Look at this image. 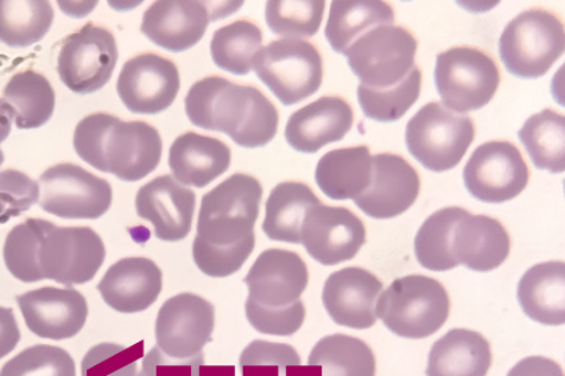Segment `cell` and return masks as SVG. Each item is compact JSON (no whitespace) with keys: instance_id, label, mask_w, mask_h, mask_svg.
<instances>
[{"instance_id":"obj_1","label":"cell","mask_w":565,"mask_h":376,"mask_svg":"<svg viewBox=\"0 0 565 376\" xmlns=\"http://www.w3.org/2000/svg\"><path fill=\"white\" fill-rule=\"evenodd\" d=\"M185 110L194 126L226 133L246 149L270 143L279 122L276 106L257 87L237 85L222 76L194 83L186 95Z\"/></svg>"},{"instance_id":"obj_2","label":"cell","mask_w":565,"mask_h":376,"mask_svg":"<svg viewBox=\"0 0 565 376\" xmlns=\"http://www.w3.org/2000/svg\"><path fill=\"white\" fill-rule=\"evenodd\" d=\"M82 161L124 182H138L158 168L162 158L160 132L141 120L124 122L114 115L92 114L74 132Z\"/></svg>"},{"instance_id":"obj_3","label":"cell","mask_w":565,"mask_h":376,"mask_svg":"<svg viewBox=\"0 0 565 376\" xmlns=\"http://www.w3.org/2000/svg\"><path fill=\"white\" fill-rule=\"evenodd\" d=\"M264 189L256 178L234 174L203 195L196 237L214 247H233L256 239Z\"/></svg>"},{"instance_id":"obj_4","label":"cell","mask_w":565,"mask_h":376,"mask_svg":"<svg viewBox=\"0 0 565 376\" xmlns=\"http://www.w3.org/2000/svg\"><path fill=\"white\" fill-rule=\"evenodd\" d=\"M449 296L434 278L408 276L396 279L377 301L376 314L385 327L406 340L434 335L448 321Z\"/></svg>"},{"instance_id":"obj_5","label":"cell","mask_w":565,"mask_h":376,"mask_svg":"<svg viewBox=\"0 0 565 376\" xmlns=\"http://www.w3.org/2000/svg\"><path fill=\"white\" fill-rule=\"evenodd\" d=\"M564 25L554 12L532 9L508 23L499 41L505 68L522 79H539L564 54Z\"/></svg>"},{"instance_id":"obj_6","label":"cell","mask_w":565,"mask_h":376,"mask_svg":"<svg viewBox=\"0 0 565 376\" xmlns=\"http://www.w3.org/2000/svg\"><path fill=\"white\" fill-rule=\"evenodd\" d=\"M473 120L439 101L425 105L406 125V148L417 162L434 172L452 170L475 140Z\"/></svg>"},{"instance_id":"obj_7","label":"cell","mask_w":565,"mask_h":376,"mask_svg":"<svg viewBox=\"0 0 565 376\" xmlns=\"http://www.w3.org/2000/svg\"><path fill=\"white\" fill-rule=\"evenodd\" d=\"M253 68L285 106L312 97L322 85V56L315 44L301 40L269 43L259 50Z\"/></svg>"},{"instance_id":"obj_8","label":"cell","mask_w":565,"mask_h":376,"mask_svg":"<svg viewBox=\"0 0 565 376\" xmlns=\"http://www.w3.org/2000/svg\"><path fill=\"white\" fill-rule=\"evenodd\" d=\"M416 51L411 31L385 24L366 31L344 55L360 85L383 90L406 79L416 67Z\"/></svg>"},{"instance_id":"obj_9","label":"cell","mask_w":565,"mask_h":376,"mask_svg":"<svg viewBox=\"0 0 565 376\" xmlns=\"http://www.w3.org/2000/svg\"><path fill=\"white\" fill-rule=\"evenodd\" d=\"M435 83L443 104L456 112L486 107L500 85L493 57L475 47H454L437 55Z\"/></svg>"},{"instance_id":"obj_10","label":"cell","mask_w":565,"mask_h":376,"mask_svg":"<svg viewBox=\"0 0 565 376\" xmlns=\"http://www.w3.org/2000/svg\"><path fill=\"white\" fill-rule=\"evenodd\" d=\"M106 258L104 240L90 227H60L44 221L38 248L43 279L72 287L90 282Z\"/></svg>"},{"instance_id":"obj_11","label":"cell","mask_w":565,"mask_h":376,"mask_svg":"<svg viewBox=\"0 0 565 376\" xmlns=\"http://www.w3.org/2000/svg\"><path fill=\"white\" fill-rule=\"evenodd\" d=\"M38 184L43 212L63 219H98L111 207V184L73 163L47 169Z\"/></svg>"},{"instance_id":"obj_12","label":"cell","mask_w":565,"mask_h":376,"mask_svg":"<svg viewBox=\"0 0 565 376\" xmlns=\"http://www.w3.org/2000/svg\"><path fill=\"white\" fill-rule=\"evenodd\" d=\"M117 61L118 47L111 31L87 23L62 42L56 69L68 90L93 94L110 82Z\"/></svg>"},{"instance_id":"obj_13","label":"cell","mask_w":565,"mask_h":376,"mask_svg":"<svg viewBox=\"0 0 565 376\" xmlns=\"http://www.w3.org/2000/svg\"><path fill=\"white\" fill-rule=\"evenodd\" d=\"M469 194L486 203L515 200L530 182V169L515 144L493 140L479 146L466 164Z\"/></svg>"},{"instance_id":"obj_14","label":"cell","mask_w":565,"mask_h":376,"mask_svg":"<svg viewBox=\"0 0 565 376\" xmlns=\"http://www.w3.org/2000/svg\"><path fill=\"white\" fill-rule=\"evenodd\" d=\"M215 326L213 304L192 292H182L163 303L156 321L157 347L175 361L202 353Z\"/></svg>"},{"instance_id":"obj_15","label":"cell","mask_w":565,"mask_h":376,"mask_svg":"<svg viewBox=\"0 0 565 376\" xmlns=\"http://www.w3.org/2000/svg\"><path fill=\"white\" fill-rule=\"evenodd\" d=\"M366 241L364 223L345 207L317 205L301 228V245L317 262L335 266L355 257Z\"/></svg>"},{"instance_id":"obj_16","label":"cell","mask_w":565,"mask_h":376,"mask_svg":"<svg viewBox=\"0 0 565 376\" xmlns=\"http://www.w3.org/2000/svg\"><path fill=\"white\" fill-rule=\"evenodd\" d=\"M180 88V72L175 63L152 53L127 61L117 82V92L124 105L131 112L145 115L168 110Z\"/></svg>"},{"instance_id":"obj_17","label":"cell","mask_w":565,"mask_h":376,"mask_svg":"<svg viewBox=\"0 0 565 376\" xmlns=\"http://www.w3.org/2000/svg\"><path fill=\"white\" fill-rule=\"evenodd\" d=\"M420 189V175L403 157L377 154L372 157L370 186L354 203L373 219H392L415 205Z\"/></svg>"},{"instance_id":"obj_18","label":"cell","mask_w":565,"mask_h":376,"mask_svg":"<svg viewBox=\"0 0 565 376\" xmlns=\"http://www.w3.org/2000/svg\"><path fill=\"white\" fill-rule=\"evenodd\" d=\"M17 302L31 333L43 340H70L81 333L87 321L86 298L72 287H42L17 297Z\"/></svg>"},{"instance_id":"obj_19","label":"cell","mask_w":565,"mask_h":376,"mask_svg":"<svg viewBox=\"0 0 565 376\" xmlns=\"http://www.w3.org/2000/svg\"><path fill=\"white\" fill-rule=\"evenodd\" d=\"M308 282L303 259L282 248H270L259 255L245 278L247 299L268 309H285L300 301Z\"/></svg>"},{"instance_id":"obj_20","label":"cell","mask_w":565,"mask_h":376,"mask_svg":"<svg viewBox=\"0 0 565 376\" xmlns=\"http://www.w3.org/2000/svg\"><path fill=\"white\" fill-rule=\"evenodd\" d=\"M383 282L360 267H345L327 279L322 290L323 308L335 324L366 330L377 322V301Z\"/></svg>"},{"instance_id":"obj_21","label":"cell","mask_w":565,"mask_h":376,"mask_svg":"<svg viewBox=\"0 0 565 376\" xmlns=\"http://www.w3.org/2000/svg\"><path fill=\"white\" fill-rule=\"evenodd\" d=\"M196 197L170 175L156 178L136 197L139 218L154 226L156 237L164 241L185 239L192 232Z\"/></svg>"},{"instance_id":"obj_22","label":"cell","mask_w":565,"mask_h":376,"mask_svg":"<svg viewBox=\"0 0 565 376\" xmlns=\"http://www.w3.org/2000/svg\"><path fill=\"white\" fill-rule=\"evenodd\" d=\"M214 21L206 3L193 0H161L146 10L141 31L152 43L173 53L195 46Z\"/></svg>"},{"instance_id":"obj_23","label":"cell","mask_w":565,"mask_h":376,"mask_svg":"<svg viewBox=\"0 0 565 376\" xmlns=\"http://www.w3.org/2000/svg\"><path fill=\"white\" fill-rule=\"evenodd\" d=\"M353 108L344 98L322 97L300 108L288 120L285 138L291 149L316 154L347 137L353 127Z\"/></svg>"},{"instance_id":"obj_24","label":"cell","mask_w":565,"mask_h":376,"mask_svg":"<svg viewBox=\"0 0 565 376\" xmlns=\"http://www.w3.org/2000/svg\"><path fill=\"white\" fill-rule=\"evenodd\" d=\"M163 286L160 267L148 258H125L114 264L98 284L102 298L120 314H137L157 302Z\"/></svg>"},{"instance_id":"obj_25","label":"cell","mask_w":565,"mask_h":376,"mask_svg":"<svg viewBox=\"0 0 565 376\" xmlns=\"http://www.w3.org/2000/svg\"><path fill=\"white\" fill-rule=\"evenodd\" d=\"M450 250L457 266L490 272L505 262L511 251V239L499 221L467 212L456 223Z\"/></svg>"},{"instance_id":"obj_26","label":"cell","mask_w":565,"mask_h":376,"mask_svg":"<svg viewBox=\"0 0 565 376\" xmlns=\"http://www.w3.org/2000/svg\"><path fill=\"white\" fill-rule=\"evenodd\" d=\"M232 151L222 140L186 132L171 144L169 165L175 180L203 189L231 168Z\"/></svg>"},{"instance_id":"obj_27","label":"cell","mask_w":565,"mask_h":376,"mask_svg":"<svg viewBox=\"0 0 565 376\" xmlns=\"http://www.w3.org/2000/svg\"><path fill=\"white\" fill-rule=\"evenodd\" d=\"M518 299L524 314L545 326L565 322V265L545 262L531 267L518 287Z\"/></svg>"},{"instance_id":"obj_28","label":"cell","mask_w":565,"mask_h":376,"mask_svg":"<svg viewBox=\"0 0 565 376\" xmlns=\"http://www.w3.org/2000/svg\"><path fill=\"white\" fill-rule=\"evenodd\" d=\"M492 365L490 343L476 331L456 329L435 342L427 376H487Z\"/></svg>"},{"instance_id":"obj_29","label":"cell","mask_w":565,"mask_h":376,"mask_svg":"<svg viewBox=\"0 0 565 376\" xmlns=\"http://www.w3.org/2000/svg\"><path fill=\"white\" fill-rule=\"evenodd\" d=\"M372 155L366 146L338 149L323 155L316 169V182L330 200H355L370 186Z\"/></svg>"},{"instance_id":"obj_30","label":"cell","mask_w":565,"mask_h":376,"mask_svg":"<svg viewBox=\"0 0 565 376\" xmlns=\"http://www.w3.org/2000/svg\"><path fill=\"white\" fill-rule=\"evenodd\" d=\"M320 203L313 190L305 183H279L271 190L266 202L263 223L266 237L285 244L300 245L305 215Z\"/></svg>"},{"instance_id":"obj_31","label":"cell","mask_w":565,"mask_h":376,"mask_svg":"<svg viewBox=\"0 0 565 376\" xmlns=\"http://www.w3.org/2000/svg\"><path fill=\"white\" fill-rule=\"evenodd\" d=\"M395 11L380 0H334L326 29L327 40L339 54L379 25L393 24Z\"/></svg>"},{"instance_id":"obj_32","label":"cell","mask_w":565,"mask_h":376,"mask_svg":"<svg viewBox=\"0 0 565 376\" xmlns=\"http://www.w3.org/2000/svg\"><path fill=\"white\" fill-rule=\"evenodd\" d=\"M308 368L310 376H376V358L364 341L334 334L317 342Z\"/></svg>"},{"instance_id":"obj_33","label":"cell","mask_w":565,"mask_h":376,"mask_svg":"<svg viewBox=\"0 0 565 376\" xmlns=\"http://www.w3.org/2000/svg\"><path fill=\"white\" fill-rule=\"evenodd\" d=\"M3 100L11 108L19 130L40 129L55 110V92L46 76L28 69L18 73L3 90Z\"/></svg>"},{"instance_id":"obj_34","label":"cell","mask_w":565,"mask_h":376,"mask_svg":"<svg viewBox=\"0 0 565 376\" xmlns=\"http://www.w3.org/2000/svg\"><path fill=\"white\" fill-rule=\"evenodd\" d=\"M54 22V9L47 0H0V42L22 49L43 40Z\"/></svg>"},{"instance_id":"obj_35","label":"cell","mask_w":565,"mask_h":376,"mask_svg":"<svg viewBox=\"0 0 565 376\" xmlns=\"http://www.w3.org/2000/svg\"><path fill=\"white\" fill-rule=\"evenodd\" d=\"M519 138L537 169L561 174L565 169L564 115L544 110L532 115L519 131Z\"/></svg>"},{"instance_id":"obj_36","label":"cell","mask_w":565,"mask_h":376,"mask_svg":"<svg viewBox=\"0 0 565 376\" xmlns=\"http://www.w3.org/2000/svg\"><path fill=\"white\" fill-rule=\"evenodd\" d=\"M264 35L256 23L241 19L213 34L211 53L215 65L234 75H246L253 68Z\"/></svg>"},{"instance_id":"obj_37","label":"cell","mask_w":565,"mask_h":376,"mask_svg":"<svg viewBox=\"0 0 565 376\" xmlns=\"http://www.w3.org/2000/svg\"><path fill=\"white\" fill-rule=\"evenodd\" d=\"M467 210L447 207L439 210L423 223L415 239V254L424 269L430 271H449L457 267L450 241L456 223Z\"/></svg>"},{"instance_id":"obj_38","label":"cell","mask_w":565,"mask_h":376,"mask_svg":"<svg viewBox=\"0 0 565 376\" xmlns=\"http://www.w3.org/2000/svg\"><path fill=\"white\" fill-rule=\"evenodd\" d=\"M422 83V69L416 66L402 83L383 90L359 85V104L367 118L376 122H396L420 97Z\"/></svg>"},{"instance_id":"obj_39","label":"cell","mask_w":565,"mask_h":376,"mask_svg":"<svg viewBox=\"0 0 565 376\" xmlns=\"http://www.w3.org/2000/svg\"><path fill=\"white\" fill-rule=\"evenodd\" d=\"M323 0H270L266 3V23L285 40H300L319 33L326 12Z\"/></svg>"},{"instance_id":"obj_40","label":"cell","mask_w":565,"mask_h":376,"mask_svg":"<svg viewBox=\"0 0 565 376\" xmlns=\"http://www.w3.org/2000/svg\"><path fill=\"white\" fill-rule=\"evenodd\" d=\"M243 376H310L296 348L285 343L253 341L239 356Z\"/></svg>"},{"instance_id":"obj_41","label":"cell","mask_w":565,"mask_h":376,"mask_svg":"<svg viewBox=\"0 0 565 376\" xmlns=\"http://www.w3.org/2000/svg\"><path fill=\"white\" fill-rule=\"evenodd\" d=\"M44 219L31 218L17 225L4 241L3 258L12 277L23 283L43 280L38 266V248L43 233Z\"/></svg>"},{"instance_id":"obj_42","label":"cell","mask_w":565,"mask_h":376,"mask_svg":"<svg viewBox=\"0 0 565 376\" xmlns=\"http://www.w3.org/2000/svg\"><path fill=\"white\" fill-rule=\"evenodd\" d=\"M0 376H76L75 362L66 350L36 344L6 363Z\"/></svg>"},{"instance_id":"obj_43","label":"cell","mask_w":565,"mask_h":376,"mask_svg":"<svg viewBox=\"0 0 565 376\" xmlns=\"http://www.w3.org/2000/svg\"><path fill=\"white\" fill-rule=\"evenodd\" d=\"M143 358V342L131 347L100 343L88 350L82 361V376H138V361Z\"/></svg>"},{"instance_id":"obj_44","label":"cell","mask_w":565,"mask_h":376,"mask_svg":"<svg viewBox=\"0 0 565 376\" xmlns=\"http://www.w3.org/2000/svg\"><path fill=\"white\" fill-rule=\"evenodd\" d=\"M256 239L233 247H214L194 239L193 258L196 267L207 277L226 278L241 270L249 259Z\"/></svg>"},{"instance_id":"obj_45","label":"cell","mask_w":565,"mask_h":376,"mask_svg":"<svg viewBox=\"0 0 565 376\" xmlns=\"http://www.w3.org/2000/svg\"><path fill=\"white\" fill-rule=\"evenodd\" d=\"M41 196L38 182L18 170L0 171V225L29 212Z\"/></svg>"},{"instance_id":"obj_46","label":"cell","mask_w":565,"mask_h":376,"mask_svg":"<svg viewBox=\"0 0 565 376\" xmlns=\"http://www.w3.org/2000/svg\"><path fill=\"white\" fill-rule=\"evenodd\" d=\"M245 311L253 329L258 333L275 336L295 335L302 327L307 314L301 299L285 309L263 308L247 299Z\"/></svg>"},{"instance_id":"obj_47","label":"cell","mask_w":565,"mask_h":376,"mask_svg":"<svg viewBox=\"0 0 565 376\" xmlns=\"http://www.w3.org/2000/svg\"><path fill=\"white\" fill-rule=\"evenodd\" d=\"M205 365L203 354L188 361H175L154 347L143 356L142 369L138 376H201V367Z\"/></svg>"},{"instance_id":"obj_48","label":"cell","mask_w":565,"mask_h":376,"mask_svg":"<svg viewBox=\"0 0 565 376\" xmlns=\"http://www.w3.org/2000/svg\"><path fill=\"white\" fill-rule=\"evenodd\" d=\"M507 376H564V374L555 361L545 356H530L513 366Z\"/></svg>"},{"instance_id":"obj_49","label":"cell","mask_w":565,"mask_h":376,"mask_svg":"<svg viewBox=\"0 0 565 376\" xmlns=\"http://www.w3.org/2000/svg\"><path fill=\"white\" fill-rule=\"evenodd\" d=\"M19 341H21V330H19L14 310L0 308V359L14 352Z\"/></svg>"},{"instance_id":"obj_50","label":"cell","mask_w":565,"mask_h":376,"mask_svg":"<svg viewBox=\"0 0 565 376\" xmlns=\"http://www.w3.org/2000/svg\"><path fill=\"white\" fill-rule=\"evenodd\" d=\"M12 120H14V115H12L10 106L0 99V144L9 138Z\"/></svg>"},{"instance_id":"obj_51","label":"cell","mask_w":565,"mask_h":376,"mask_svg":"<svg viewBox=\"0 0 565 376\" xmlns=\"http://www.w3.org/2000/svg\"><path fill=\"white\" fill-rule=\"evenodd\" d=\"M4 162V154H3V151L0 150V165H2Z\"/></svg>"}]
</instances>
